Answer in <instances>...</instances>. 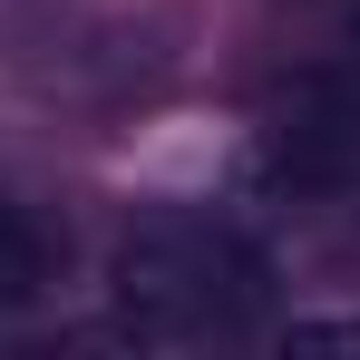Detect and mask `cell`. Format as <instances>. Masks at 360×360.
<instances>
[{"mask_svg":"<svg viewBox=\"0 0 360 360\" xmlns=\"http://www.w3.org/2000/svg\"><path fill=\"white\" fill-rule=\"evenodd\" d=\"M331 205H341V253H360V185H351V195H331Z\"/></svg>","mask_w":360,"mask_h":360,"instance_id":"cell-4","label":"cell"},{"mask_svg":"<svg viewBox=\"0 0 360 360\" xmlns=\"http://www.w3.org/2000/svg\"><path fill=\"white\" fill-rule=\"evenodd\" d=\"M59 224L39 214V205H10L0 195V311H30V302H49L59 283Z\"/></svg>","mask_w":360,"mask_h":360,"instance_id":"cell-2","label":"cell"},{"mask_svg":"<svg viewBox=\"0 0 360 360\" xmlns=\"http://www.w3.org/2000/svg\"><path fill=\"white\" fill-rule=\"evenodd\" d=\"M283 351H351V360H360V311H311V321H283Z\"/></svg>","mask_w":360,"mask_h":360,"instance_id":"cell-3","label":"cell"},{"mask_svg":"<svg viewBox=\"0 0 360 360\" xmlns=\"http://www.w3.org/2000/svg\"><path fill=\"white\" fill-rule=\"evenodd\" d=\"M273 253L263 234H243L234 214L205 205H156L108 243V292L146 341H214L273 311Z\"/></svg>","mask_w":360,"mask_h":360,"instance_id":"cell-1","label":"cell"}]
</instances>
